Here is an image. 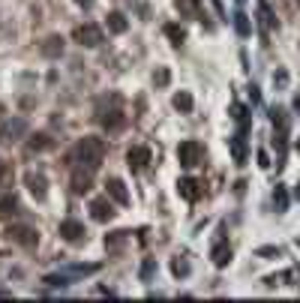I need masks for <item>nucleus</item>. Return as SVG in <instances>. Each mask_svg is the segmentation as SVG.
Instances as JSON below:
<instances>
[{
	"label": "nucleus",
	"instance_id": "nucleus-28",
	"mask_svg": "<svg viewBox=\"0 0 300 303\" xmlns=\"http://www.w3.org/2000/svg\"><path fill=\"white\" fill-rule=\"evenodd\" d=\"M189 261H186V258H174V261H171V273H174V276H189Z\"/></svg>",
	"mask_w": 300,
	"mask_h": 303
},
{
	"label": "nucleus",
	"instance_id": "nucleus-36",
	"mask_svg": "<svg viewBox=\"0 0 300 303\" xmlns=\"http://www.w3.org/2000/svg\"><path fill=\"white\" fill-rule=\"evenodd\" d=\"M249 96H252V102H261V93H258V87H255V84L249 87Z\"/></svg>",
	"mask_w": 300,
	"mask_h": 303
},
{
	"label": "nucleus",
	"instance_id": "nucleus-2",
	"mask_svg": "<svg viewBox=\"0 0 300 303\" xmlns=\"http://www.w3.org/2000/svg\"><path fill=\"white\" fill-rule=\"evenodd\" d=\"M177 159H180V165H183V169H195L201 159H204V144L195 141V138L180 141V147H177Z\"/></svg>",
	"mask_w": 300,
	"mask_h": 303
},
{
	"label": "nucleus",
	"instance_id": "nucleus-23",
	"mask_svg": "<svg viewBox=\"0 0 300 303\" xmlns=\"http://www.w3.org/2000/svg\"><path fill=\"white\" fill-rule=\"evenodd\" d=\"M69 279H72L69 273H48V276H45V285H51V288H66Z\"/></svg>",
	"mask_w": 300,
	"mask_h": 303
},
{
	"label": "nucleus",
	"instance_id": "nucleus-9",
	"mask_svg": "<svg viewBox=\"0 0 300 303\" xmlns=\"http://www.w3.org/2000/svg\"><path fill=\"white\" fill-rule=\"evenodd\" d=\"M90 186H93V171L78 165V169L72 171V192H75V195H84Z\"/></svg>",
	"mask_w": 300,
	"mask_h": 303
},
{
	"label": "nucleus",
	"instance_id": "nucleus-21",
	"mask_svg": "<svg viewBox=\"0 0 300 303\" xmlns=\"http://www.w3.org/2000/svg\"><path fill=\"white\" fill-rule=\"evenodd\" d=\"M234 30H237L240 36H249V33H252V24H249L246 12H234Z\"/></svg>",
	"mask_w": 300,
	"mask_h": 303
},
{
	"label": "nucleus",
	"instance_id": "nucleus-26",
	"mask_svg": "<svg viewBox=\"0 0 300 303\" xmlns=\"http://www.w3.org/2000/svg\"><path fill=\"white\" fill-rule=\"evenodd\" d=\"M273 204H276V210L282 213V210H288V192L282 189V186H276L273 189Z\"/></svg>",
	"mask_w": 300,
	"mask_h": 303
},
{
	"label": "nucleus",
	"instance_id": "nucleus-39",
	"mask_svg": "<svg viewBox=\"0 0 300 303\" xmlns=\"http://www.w3.org/2000/svg\"><path fill=\"white\" fill-rule=\"evenodd\" d=\"M3 111H6V108H3V105H0V117H3Z\"/></svg>",
	"mask_w": 300,
	"mask_h": 303
},
{
	"label": "nucleus",
	"instance_id": "nucleus-3",
	"mask_svg": "<svg viewBox=\"0 0 300 303\" xmlns=\"http://www.w3.org/2000/svg\"><path fill=\"white\" fill-rule=\"evenodd\" d=\"M99 123H102V129H108V132H120V129L126 126V114H123L120 102H117V105H114L111 111L99 108Z\"/></svg>",
	"mask_w": 300,
	"mask_h": 303
},
{
	"label": "nucleus",
	"instance_id": "nucleus-15",
	"mask_svg": "<svg viewBox=\"0 0 300 303\" xmlns=\"http://www.w3.org/2000/svg\"><path fill=\"white\" fill-rule=\"evenodd\" d=\"M54 144H57V141L48 132H36V135H30V141H27V150H30V153H45V150H51Z\"/></svg>",
	"mask_w": 300,
	"mask_h": 303
},
{
	"label": "nucleus",
	"instance_id": "nucleus-16",
	"mask_svg": "<svg viewBox=\"0 0 300 303\" xmlns=\"http://www.w3.org/2000/svg\"><path fill=\"white\" fill-rule=\"evenodd\" d=\"M228 147H231L234 162H237V165H243V162H246V132H237L231 141H228Z\"/></svg>",
	"mask_w": 300,
	"mask_h": 303
},
{
	"label": "nucleus",
	"instance_id": "nucleus-41",
	"mask_svg": "<svg viewBox=\"0 0 300 303\" xmlns=\"http://www.w3.org/2000/svg\"><path fill=\"white\" fill-rule=\"evenodd\" d=\"M297 150H300V141H297Z\"/></svg>",
	"mask_w": 300,
	"mask_h": 303
},
{
	"label": "nucleus",
	"instance_id": "nucleus-4",
	"mask_svg": "<svg viewBox=\"0 0 300 303\" xmlns=\"http://www.w3.org/2000/svg\"><path fill=\"white\" fill-rule=\"evenodd\" d=\"M72 39H75L78 45H84V48H96L102 42V30L96 24H81V27L72 30Z\"/></svg>",
	"mask_w": 300,
	"mask_h": 303
},
{
	"label": "nucleus",
	"instance_id": "nucleus-18",
	"mask_svg": "<svg viewBox=\"0 0 300 303\" xmlns=\"http://www.w3.org/2000/svg\"><path fill=\"white\" fill-rule=\"evenodd\" d=\"M105 24H108V30H111V33H126V30H129V21H126V15H123V12H108Z\"/></svg>",
	"mask_w": 300,
	"mask_h": 303
},
{
	"label": "nucleus",
	"instance_id": "nucleus-34",
	"mask_svg": "<svg viewBox=\"0 0 300 303\" xmlns=\"http://www.w3.org/2000/svg\"><path fill=\"white\" fill-rule=\"evenodd\" d=\"M255 255H258V258H279V249H276V246H258Z\"/></svg>",
	"mask_w": 300,
	"mask_h": 303
},
{
	"label": "nucleus",
	"instance_id": "nucleus-33",
	"mask_svg": "<svg viewBox=\"0 0 300 303\" xmlns=\"http://www.w3.org/2000/svg\"><path fill=\"white\" fill-rule=\"evenodd\" d=\"M273 87H279V90L288 87V72H285V69H276V72H273Z\"/></svg>",
	"mask_w": 300,
	"mask_h": 303
},
{
	"label": "nucleus",
	"instance_id": "nucleus-12",
	"mask_svg": "<svg viewBox=\"0 0 300 303\" xmlns=\"http://www.w3.org/2000/svg\"><path fill=\"white\" fill-rule=\"evenodd\" d=\"M105 189H108V195L114 198L117 204H129V192H126V183L120 180V177H108L105 180Z\"/></svg>",
	"mask_w": 300,
	"mask_h": 303
},
{
	"label": "nucleus",
	"instance_id": "nucleus-14",
	"mask_svg": "<svg viewBox=\"0 0 300 303\" xmlns=\"http://www.w3.org/2000/svg\"><path fill=\"white\" fill-rule=\"evenodd\" d=\"M90 216L96 219V222H108L111 216H114V207L108 198H96V201H90Z\"/></svg>",
	"mask_w": 300,
	"mask_h": 303
},
{
	"label": "nucleus",
	"instance_id": "nucleus-25",
	"mask_svg": "<svg viewBox=\"0 0 300 303\" xmlns=\"http://www.w3.org/2000/svg\"><path fill=\"white\" fill-rule=\"evenodd\" d=\"M258 18H261V30H267V27H273V24H276V18L270 15V9H267L264 0L258 3Z\"/></svg>",
	"mask_w": 300,
	"mask_h": 303
},
{
	"label": "nucleus",
	"instance_id": "nucleus-38",
	"mask_svg": "<svg viewBox=\"0 0 300 303\" xmlns=\"http://www.w3.org/2000/svg\"><path fill=\"white\" fill-rule=\"evenodd\" d=\"M294 111H297V114H300V93H297V96H294Z\"/></svg>",
	"mask_w": 300,
	"mask_h": 303
},
{
	"label": "nucleus",
	"instance_id": "nucleus-17",
	"mask_svg": "<svg viewBox=\"0 0 300 303\" xmlns=\"http://www.w3.org/2000/svg\"><path fill=\"white\" fill-rule=\"evenodd\" d=\"M177 192H180L186 201H195V198L201 195L198 180H192V177H183V180H177Z\"/></svg>",
	"mask_w": 300,
	"mask_h": 303
},
{
	"label": "nucleus",
	"instance_id": "nucleus-7",
	"mask_svg": "<svg viewBox=\"0 0 300 303\" xmlns=\"http://www.w3.org/2000/svg\"><path fill=\"white\" fill-rule=\"evenodd\" d=\"M150 159H153L150 147H129V150H126V165L132 171H144L150 165Z\"/></svg>",
	"mask_w": 300,
	"mask_h": 303
},
{
	"label": "nucleus",
	"instance_id": "nucleus-37",
	"mask_svg": "<svg viewBox=\"0 0 300 303\" xmlns=\"http://www.w3.org/2000/svg\"><path fill=\"white\" fill-rule=\"evenodd\" d=\"M75 3H78V6H84V9H90V6H93V0H75Z\"/></svg>",
	"mask_w": 300,
	"mask_h": 303
},
{
	"label": "nucleus",
	"instance_id": "nucleus-42",
	"mask_svg": "<svg viewBox=\"0 0 300 303\" xmlns=\"http://www.w3.org/2000/svg\"><path fill=\"white\" fill-rule=\"evenodd\" d=\"M297 3H300V0H297Z\"/></svg>",
	"mask_w": 300,
	"mask_h": 303
},
{
	"label": "nucleus",
	"instance_id": "nucleus-32",
	"mask_svg": "<svg viewBox=\"0 0 300 303\" xmlns=\"http://www.w3.org/2000/svg\"><path fill=\"white\" fill-rule=\"evenodd\" d=\"M231 117L237 120V123H249V111H246V105H231Z\"/></svg>",
	"mask_w": 300,
	"mask_h": 303
},
{
	"label": "nucleus",
	"instance_id": "nucleus-8",
	"mask_svg": "<svg viewBox=\"0 0 300 303\" xmlns=\"http://www.w3.org/2000/svg\"><path fill=\"white\" fill-rule=\"evenodd\" d=\"M60 237H63L66 243H81V240L87 237V231H84V225H81L78 219H63V222H60Z\"/></svg>",
	"mask_w": 300,
	"mask_h": 303
},
{
	"label": "nucleus",
	"instance_id": "nucleus-22",
	"mask_svg": "<svg viewBox=\"0 0 300 303\" xmlns=\"http://www.w3.org/2000/svg\"><path fill=\"white\" fill-rule=\"evenodd\" d=\"M69 276H93V273H99V264H72L66 267Z\"/></svg>",
	"mask_w": 300,
	"mask_h": 303
},
{
	"label": "nucleus",
	"instance_id": "nucleus-40",
	"mask_svg": "<svg viewBox=\"0 0 300 303\" xmlns=\"http://www.w3.org/2000/svg\"><path fill=\"white\" fill-rule=\"evenodd\" d=\"M297 198H300V183H297Z\"/></svg>",
	"mask_w": 300,
	"mask_h": 303
},
{
	"label": "nucleus",
	"instance_id": "nucleus-29",
	"mask_svg": "<svg viewBox=\"0 0 300 303\" xmlns=\"http://www.w3.org/2000/svg\"><path fill=\"white\" fill-rule=\"evenodd\" d=\"M153 273H156V258H147V261L141 264V282H150Z\"/></svg>",
	"mask_w": 300,
	"mask_h": 303
},
{
	"label": "nucleus",
	"instance_id": "nucleus-31",
	"mask_svg": "<svg viewBox=\"0 0 300 303\" xmlns=\"http://www.w3.org/2000/svg\"><path fill=\"white\" fill-rule=\"evenodd\" d=\"M168 81H171V72H168L165 66H159L153 72V84H156V87H168Z\"/></svg>",
	"mask_w": 300,
	"mask_h": 303
},
{
	"label": "nucleus",
	"instance_id": "nucleus-35",
	"mask_svg": "<svg viewBox=\"0 0 300 303\" xmlns=\"http://www.w3.org/2000/svg\"><path fill=\"white\" fill-rule=\"evenodd\" d=\"M258 165H261V169H267V165H270V159H267L264 150H258Z\"/></svg>",
	"mask_w": 300,
	"mask_h": 303
},
{
	"label": "nucleus",
	"instance_id": "nucleus-24",
	"mask_svg": "<svg viewBox=\"0 0 300 303\" xmlns=\"http://www.w3.org/2000/svg\"><path fill=\"white\" fill-rule=\"evenodd\" d=\"M165 36L174 42V45H183V42H186V30L177 27V24H165Z\"/></svg>",
	"mask_w": 300,
	"mask_h": 303
},
{
	"label": "nucleus",
	"instance_id": "nucleus-6",
	"mask_svg": "<svg viewBox=\"0 0 300 303\" xmlns=\"http://www.w3.org/2000/svg\"><path fill=\"white\" fill-rule=\"evenodd\" d=\"M30 129V123L24 120V117H12V120H6L3 123V129H0V138L3 141H18V138H24Z\"/></svg>",
	"mask_w": 300,
	"mask_h": 303
},
{
	"label": "nucleus",
	"instance_id": "nucleus-11",
	"mask_svg": "<svg viewBox=\"0 0 300 303\" xmlns=\"http://www.w3.org/2000/svg\"><path fill=\"white\" fill-rule=\"evenodd\" d=\"M231 246H228V240H216L213 243V249H210V258H213V264L216 267H228L231 264Z\"/></svg>",
	"mask_w": 300,
	"mask_h": 303
},
{
	"label": "nucleus",
	"instance_id": "nucleus-13",
	"mask_svg": "<svg viewBox=\"0 0 300 303\" xmlns=\"http://www.w3.org/2000/svg\"><path fill=\"white\" fill-rule=\"evenodd\" d=\"M63 42H66V39H63V36H48V39H45V42H42V45H39V54H42V57H51V60H54V57H60V54H63Z\"/></svg>",
	"mask_w": 300,
	"mask_h": 303
},
{
	"label": "nucleus",
	"instance_id": "nucleus-27",
	"mask_svg": "<svg viewBox=\"0 0 300 303\" xmlns=\"http://www.w3.org/2000/svg\"><path fill=\"white\" fill-rule=\"evenodd\" d=\"M126 237H129V231H114V234L105 237V246H108V249H120Z\"/></svg>",
	"mask_w": 300,
	"mask_h": 303
},
{
	"label": "nucleus",
	"instance_id": "nucleus-1",
	"mask_svg": "<svg viewBox=\"0 0 300 303\" xmlns=\"http://www.w3.org/2000/svg\"><path fill=\"white\" fill-rule=\"evenodd\" d=\"M69 159L78 162V165H84V169L96 171L102 165V159H105V141H102V138H93V135L81 138V141L75 144V150H72Z\"/></svg>",
	"mask_w": 300,
	"mask_h": 303
},
{
	"label": "nucleus",
	"instance_id": "nucleus-19",
	"mask_svg": "<svg viewBox=\"0 0 300 303\" xmlns=\"http://www.w3.org/2000/svg\"><path fill=\"white\" fill-rule=\"evenodd\" d=\"M18 213V198L9 192V195H0V216H15Z\"/></svg>",
	"mask_w": 300,
	"mask_h": 303
},
{
	"label": "nucleus",
	"instance_id": "nucleus-20",
	"mask_svg": "<svg viewBox=\"0 0 300 303\" xmlns=\"http://www.w3.org/2000/svg\"><path fill=\"white\" fill-rule=\"evenodd\" d=\"M174 108H177V111H183V114H189V111H192V96H189V93H186V90H180V93H174Z\"/></svg>",
	"mask_w": 300,
	"mask_h": 303
},
{
	"label": "nucleus",
	"instance_id": "nucleus-10",
	"mask_svg": "<svg viewBox=\"0 0 300 303\" xmlns=\"http://www.w3.org/2000/svg\"><path fill=\"white\" fill-rule=\"evenodd\" d=\"M24 183H27V189L34 192L39 201L48 195V180H45V174H39V171H27V174H24Z\"/></svg>",
	"mask_w": 300,
	"mask_h": 303
},
{
	"label": "nucleus",
	"instance_id": "nucleus-5",
	"mask_svg": "<svg viewBox=\"0 0 300 303\" xmlns=\"http://www.w3.org/2000/svg\"><path fill=\"white\" fill-rule=\"evenodd\" d=\"M6 237L15 240V243H21V246H27V249L39 243V234H36V228H30V225H9V228H6Z\"/></svg>",
	"mask_w": 300,
	"mask_h": 303
},
{
	"label": "nucleus",
	"instance_id": "nucleus-30",
	"mask_svg": "<svg viewBox=\"0 0 300 303\" xmlns=\"http://www.w3.org/2000/svg\"><path fill=\"white\" fill-rule=\"evenodd\" d=\"M177 9L183 15H198V0H177Z\"/></svg>",
	"mask_w": 300,
	"mask_h": 303
}]
</instances>
